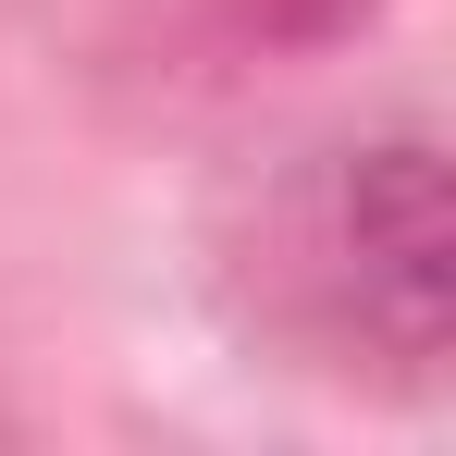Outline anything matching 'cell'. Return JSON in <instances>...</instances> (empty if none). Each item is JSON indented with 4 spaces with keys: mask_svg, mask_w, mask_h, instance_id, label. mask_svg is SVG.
Instances as JSON below:
<instances>
[{
    "mask_svg": "<svg viewBox=\"0 0 456 456\" xmlns=\"http://www.w3.org/2000/svg\"><path fill=\"white\" fill-rule=\"evenodd\" d=\"M346 284L395 358L444 346V284H456V234H444V173L419 136L346 160Z\"/></svg>",
    "mask_w": 456,
    "mask_h": 456,
    "instance_id": "obj_1",
    "label": "cell"
}]
</instances>
